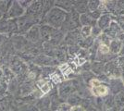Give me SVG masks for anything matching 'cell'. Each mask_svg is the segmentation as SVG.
Wrapping results in <instances>:
<instances>
[{
    "mask_svg": "<svg viewBox=\"0 0 124 111\" xmlns=\"http://www.w3.org/2000/svg\"><path fill=\"white\" fill-rule=\"evenodd\" d=\"M91 69L93 70V72L96 75H102L104 74V70H105V64L103 62H99V61H96L93 63L92 67H91Z\"/></svg>",
    "mask_w": 124,
    "mask_h": 111,
    "instance_id": "17",
    "label": "cell"
},
{
    "mask_svg": "<svg viewBox=\"0 0 124 111\" xmlns=\"http://www.w3.org/2000/svg\"><path fill=\"white\" fill-rule=\"evenodd\" d=\"M122 72V69L119 66L118 59H112L110 61H108L105 64V70L104 74L108 79H117L120 78V75Z\"/></svg>",
    "mask_w": 124,
    "mask_h": 111,
    "instance_id": "2",
    "label": "cell"
},
{
    "mask_svg": "<svg viewBox=\"0 0 124 111\" xmlns=\"http://www.w3.org/2000/svg\"><path fill=\"white\" fill-rule=\"evenodd\" d=\"M8 17L10 19H15V18H21L24 13H25V8H23L21 5L20 4V2L14 1L12 2L10 8L8 11Z\"/></svg>",
    "mask_w": 124,
    "mask_h": 111,
    "instance_id": "6",
    "label": "cell"
},
{
    "mask_svg": "<svg viewBox=\"0 0 124 111\" xmlns=\"http://www.w3.org/2000/svg\"><path fill=\"white\" fill-rule=\"evenodd\" d=\"M90 84L92 87L91 88L92 94L96 97L102 98L105 96H108L110 93L108 85L100 81L98 79H93L90 81Z\"/></svg>",
    "mask_w": 124,
    "mask_h": 111,
    "instance_id": "3",
    "label": "cell"
},
{
    "mask_svg": "<svg viewBox=\"0 0 124 111\" xmlns=\"http://www.w3.org/2000/svg\"><path fill=\"white\" fill-rule=\"evenodd\" d=\"M116 107L115 106V99H114L113 95H108V96H106L105 100H104L103 104V110L106 109H109V108H113Z\"/></svg>",
    "mask_w": 124,
    "mask_h": 111,
    "instance_id": "16",
    "label": "cell"
},
{
    "mask_svg": "<svg viewBox=\"0 0 124 111\" xmlns=\"http://www.w3.org/2000/svg\"><path fill=\"white\" fill-rule=\"evenodd\" d=\"M68 12L62 10L58 7H53L50 11L47 13L45 19H46L47 25L53 27V28H60L62 27L65 20L67 19Z\"/></svg>",
    "mask_w": 124,
    "mask_h": 111,
    "instance_id": "1",
    "label": "cell"
},
{
    "mask_svg": "<svg viewBox=\"0 0 124 111\" xmlns=\"http://www.w3.org/2000/svg\"><path fill=\"white\" fill-rule=\"evenodd\" d=\"M80 23H81L83 26L93 27L97 24V21H94L93 18L90 16L89 12H87V13H85V14L80 15Z\"/></svg>",
    "mask_w": 124,
    "mask_h": 111,
    "instance_id": "11",
    "label": "cell"
},
{
    "mask_svg": "<svg viewBox=\"0 0 124 111\" xmlns=\"http://www.w3.org/2000/svg\"><path fill=\"white\" fill-rule=\"evenodd\" d=\"M108 87L110 93L113 95H118L119 93L124 92V84L121 81L120 78L117 79H109L108 81Z\"/></svg>",
    "mask_w": 124,
    "mask_h": 111,
    "instance_id": "7",
    "label": "cell"
},
{
    "mask_svg": "<svg viewBox=\"0 0 124 111\" xmlns=\"http://www.w3.org/2000/svg\"><path fill=\"white\" fill-rule=\"evenodd\" d=\"M114 20L112 19V16L110 14H108V13H105V14H102V16L100 17L97 21V26L100 28L101 31H105L106 29H108L110 25V23L113 21Z\"/></svg>",
    "mask_w": 124,
    "mask_h": 111,
    "instance_id": "9",
    "label": "cell"
},
{
    "mask_svg": "<svg viewBox=\"0 0 124 111\" xmlns=\"http://www.w3.org/2000/svg\"><path fill=\"white\" fill-rule=\"evenodd\" d=\"M73 3L74 2H71V1H58V2H56V7L66 12H71L73 10L72 8L74 6Z\"/></svg>",
    "mask_w": 124,
    "mask_h": 111,
    "instance_id": "15",
    "label": "cell"
},
{
    "mask_svg": "<svg viewBox=\"0 0 124 111\" xmlns=\"http://www.w3.org/2000/svg\"><path fill=\"white\" fill-rule=\"evenodd\" d=\"M92 28L91 26H83L80 30V34L83 39H86L92 35Z\"/></svg>",
    "mask_w": 124,
    "mask_h": 111,
    "instance_id": "19",
    "label": "cell"
},
{
    "mask_svg": "<svg viewBox=\"0 0 124 111\" xmlns=\"http://www.w3.org/2000/svg\"><path fill=\"white\" fill-rule=\"evenodd\" d=\"M120 80H121V81L123 82V84H124V70H122V72H121V75H120Z\"/></svg>",
    "mask_w": 124,
    "mask_h": 111,
    "instance_id": "25",
    "label": "cell"
},
{
    "mask_svg": "<svg viewBox=\"0 0 124 111\" xmlns=\"http://www.w3.org/2000/svg\"><path fill=\"white\" fill-rule=\"evenodd\" d=\"M123 44L119 41L118 38L111 40V42L109 44V50H110V53L112 55H119L121 48H122Z\"/></svg>",
    "mask_w": 124,
    "mask_h": 111,
    "instance_id": "13",
    "label": "cell"
},
{
    "mask_svg": "<svg viewBox=\"0 0 124 111\" xmlns=\"http://www.w3.org/2000/svg\"><path fill=\"white\" fill-rule=\"evenodd\" d=\"M18 30V24L17 21L9 19H1L0 20V33L4 34L9 33V32H16Z\"/></svg>",
    "mask_w": 124,
    "mask_h": 111,
    "instance_id": "4",
    "label": "cell"
},
{
    "mask_svg": "<svg viewBox=\"0 0 124 111\" xmlns=\"http://www.w3.org/2000/svg\"><path fill=\"white\" fill-rule=\"evenodd\" d=\"M43 111H50V110H47V109H44Z\"/></svg>",
    "mask_w": 124,
    "mask_h": 111,
    "instance_id": "28",
    "label": "cell"
},
{
    "mask_svg": "<svg viewBox=\"0 0 124 111\" xmlns=\"http://www.w3.org/2000/svg\"><path fill=\"white\" fill-rule=\"evenodd\" d=\"M103 111H119L117 107H113V108H109V109H106V110Z\"/></svg>",
    "mask_w": 124,
    "mask_h": 111,
    "instance_id": "24",
    "label": "cell"
},
{
    "mask_svg": "<svg viewBox=\"0 0 124 111\" xmlns=\"http://www.w3.org/2000/svg\"><path fill=\"white\" fill-rule=\"evenodd\" d=\"M114 99H115V106L116 107L120 110L121 108L124 107V92L119 93L118 95H114Z\"/></svg>",
    "mask_w": 124,
    "mask_h": 111,
    "instance_id": "18",
    "label": "cell"
},
{
    "mask_svg": "<svg viewBox=\"0 0 124 111\" xmlns=\"http://www.w3.org/2000/svg\"><path fill=\"white\" fill-rule=\"evenodd\" d=\"M39 86L41 88V92H43V94H47L51 90V85H49L48 82H43V84L39 85Z\"/></svg>",
    "mask_w": 124,
    "mask_h": 111,
    "instance_id": "21",
    "label": "cell"
},
{
    "mask_svg": "<svg viewBox=\"0 0 124 111\" xmlns=\"http://www.w3.org/2000/svg\"><path fill=\"white\" fill-rule=\"evenodd\" d=\"M25 38L26 40L30 41V42L32 43H36L38 42L40 39H41V33H40V28L37 26H32L26 32L25 34Z\"/></svg>",
    "mask_w": 124,
    "mask_h": 111,
    "instance_id": "8",
    "label": "cell"
},
{
    "mask_svg": "<svg viewBox=\"0 0 124 111\" xmlns=\"http://www.w3.org/2000/svg\"><path fill=\"white\" fill-rule=\"evenodd\" d=\"M74 4V10L79 14H85L88 11V1H78Z\"/></svg>",
    "mask_w": 124,
    "mask_h": 111,
    "instance_id": "14",
    "label": "cell"
},
{
    "mask_svg": "<svg viewBox=\"0 0 124 111\" xmlns=\"http://www.w3.org/2000/svg\"><path fill=\"white\" fill-rule=\"evenodd\" d=\"M104 33L108 35L111 40H113V39L118 38L120 33H122V30L119 23L116 21H113L110 23L108 28L104 31Z\"/></svg>",
    "mask_w": 124,
    "mask_h": 111,
    "instance_id": "5",
    "label": "cell"
},
{
    "mask_svg": "<svg viewBox=\"0 0 124 111\" xmlns=\"http://www.w3.org/2000/svg\"><path fill=\"white\" fill-rule=\"evenodd\" d=\"M119 111H124V107H123V108H121V109H120Z\"/></svg>",
    "mask_w": 124,
    "mask_h": 111,
    "instance_id": "27",
    "label": "cell"
},
{
    "mask_svg": "<svg viewBox=\"0 0 124 111\" xmlns=\"http://www.w3.org/2000/svg\"><path fill=\"white\" fill-rule=\"evenodd\" d=\"M70 111H86V110L82 106H72Z\"/></svg>",
    "mask_w": 124,
    "mask_h": 111,
    "instance_id": "22",
    "label": "cell"
},
{
    "mask_svg": "<svg viewBox=\"0 0 124 111\" xmlns=\"http://www.w3.org/2000/svg\"><path fill=\"white\" fill-rule=\"evenodd\" d=\"M119 58H124V44H123V45H122V48H121L120 52H119Z\"/></svg>",
    "mask_w": 124,
    "mask_h": 111,
    "instance_id": "23",
    "label": "cell"
},
{
    "mask_svg": "<svg viewBox=\"0 0 124 111\" xmlns=\"http://www.w3.org/2000/svg\"><path fill=\"white\" fill-rule=\"evenodd\" d=\"M59 91V96L62 98H67L68 96H70L72 95L73 92V86L70 82H65L59 86L58 88Z\"/></svg>",
    "mask_w": 124,
    "mask_h": 111,
    "instance_id": "10",
    "label": "cell"
},
{
    "mask_svg": "<svg viewBox=\"0 0 124 111\" xmlns=\"http://www.w3.org/2000/svg\"><path fill=\"white\" fill-rule=\"evenodd\" d=\"M55 28L49 26V25H43L42 27H40V33H41V38H44L46 40H50L51 36L53 35V33L55 32Z\"/></svg>",
    "mask_w": 124,
    "mask_h": 111,
    "instance_id": "12",
    "label": "cell"
},
{
    "mask_svg": "<svg viewBox=\"0 0 124 111\" xmlns=\"http://www.w3.org/2000/svg\"><path fill=\"white\" fill-rule=\"evenodd\" d=\"M4 42V34H1L0 33V44Z\"/></svg>",
    "mask_w": 124,
    "mask_h": 111,
    "instance_id": "26",
    "label": "cell"
},
{
    "mask_svg": "<svg viewBox=\"0 0 124 111\" xmlns=\"http://www.w3.org/2000/svg\"><path fill=\"white\" fill-rule=\"evenodd\" d=\"M101 3H102L101 1H88V10L90 12L99 10Z\"/></svg>",
    "mask_w": 124,
    "mask_h": 111,
    "instance_id": "20",
    "label": "cell"
}]
</instances>
